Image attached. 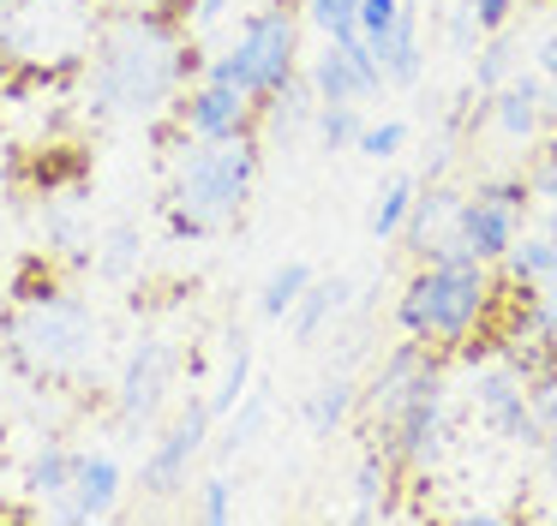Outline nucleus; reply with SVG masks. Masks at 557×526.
Segmentation results:
<instances>
[{"label": "nucleus", "instance_id": "obj_18", "mask_svg": "<svg viewBox=\"0 0 557 526\" xmlns=\"http://www.w3.org/2000/svg\"><path fill=\"white\" fill-rule=\"evenodd\" d=\"M360 413V383L348 377V371H330L324 383H318L312 394H306V406H300V425H306V437H318V442H330L348 418Z\"/></svg>", "mask_w": 557, "mask_h": 526}, {"label": "nucleus", "instance_id": "obj_36", "mask_svg": "<svg viewBox=\"0 0 557 526\" xmlns=\"http://www.w3.org/2000/svg\"><path fill=\"white\" fill-rule=\"evenodd\" d=\"M528 191H533V203H557V132H552V143H545V150L533 155V167H528Z\"/></svg>", "mask_w": 557, "mask_h": 526}, {"label": "nucleus", "instance_id": "obj_12", "mask_svg": "<svg viewBox=\"0 0 557 526\" xmlns=\"http://www.w3.org/2000/svg\"><path fill=\"white\" fill-rule=\"evenodd\" d=\"M121 490H126V466L114 449H78L73 461V485H66V497L49 502L54 521L66 526H90V521H109L114 509H121Z\"/></svg>", "mask_w": 557, "mask_h": 526}, {"label": "nucleus", "instance_id": "obj_4", "mask_svg": "<svg viewBox=\"0 0 557 526\" xmlns=\"http://www.w3.org/2000/svg\"><path fill=\"white\" fill-rule=\"evenodd\" d=\"M264 174V143L228 138V143H186L169 179V227L174 239H210L240 222Z\"/></svg>", "mask_w": 557, "mask_h": 526}, {"label": "nucleus", "instance_id": "obj_38", "mask_svg": "<svg viewBox=\"0 0 557 526\" xmlns=\"http://www.w3.org/2000/svg\"><path fill=\"white\" fill-rule=\"evenodd\" d=\"M516 7H521V0H468V12H473V24H480V36L509 30V24H516Z\"/></svg>", "mask_w": 557, "mask_h": 526}, {"label": "nucleus", "instance_id": "obj_42", "mask_svg": "<svg viewBox=\"0 0 557 526\" xmlns=\"http://www.w3.org/2000/svg\"><path fill=\"white\" fill-rule=\"evenodd\" d=\"M540 120H545V132H557V78H545V96H540Z\"/></svg>", "mask_w": 557, "mask_h": 526}, {"label": "nucleus", "instance_id": "obj_23", "mask_svg": "<svg viewBox=\"0 0 557 526\" xmlns=\"http://www.w3.org/2000/svg\"><path fill=\"white\" fill-rule=\"evenodd\" d=\"M396 473L401 466L389 461L384 442H372V449L360 454V466H354V521H384L389 490H396Z\"/></svg>", "mask_w": 557, "mask_h": 526}, {"label": "nucleus", "instance_id": "obj_10", "mask_svg": "<svg viewBox=\"0 0 557 526\" xmlns=\"http://www.w3.org/2000/svg\"><path fill=\"white\" fill-rule=\"evenodd\" d=\"M174 120H181L186 143H228V138H258V102L234 84L198 78L181 90L174 102Z\"/></svg>", "mask_w": 557, "mask_h": 526}, {"label": "nucleus", "instance_id": "obj_33", "mask_svg": "<svg viewBox=\"0 0 557 526\" xmlns=\"http://www.w3.org/2000/svg\"><path fill=\"white\" fill-rule=\"evenodd\" d=\"M408 138H413L408 120H366V126H360V143H354V150H360L366 162H396V155L408 150Z\"/></svg>", "mask_w": 557, "mask_h": 526}, {"label": "nucleus", "instance_id": "obj_8", "mask_svg": "<svg viewBox=\"0 0 557 526\" xmlns=\"http://www.w3.org/2000/svg\"><path fill=\"white\" fill-rule=\"evenodd\" d=\"M174 377H181V347L169 335H138L121 365V383H114V425H121L126 442H138L162 418Z\"/></svg>", "mask_w": 557, "mask_h": 526}, {"label": "nucleus", "instance_id": "obj_30", "mask_svg": "<svg viewBox=\"0 0 557 526\" xmlns=\"http://www.w3.org/2000/svg\"><path fill=\"white\" fill-rule=\"evenodd\" d=\"M252 365H258V359H252V341L234 329V335H228V359H222V377L210 383V413H216V425L246 401V389H252Z\"/></svg>", "mask_w": 557, "mask_h": 526}, {"label": "nucleus", "instance_id": "obj_6", "mask_svg": "<svg viewBox=\"0 0 557 526\" xmlns=\"http://www.w3.org/2000/svg\"><path fill=\"white\" fill-rule=\"evenodd\" d=\"M300 72V0H264L252 7L240 24H234L228 48L198 66V78H216V84H234L246 90L252 102L276 96L282 84Z\"/></svg>", "mask_w": 557, "mask_h": 526}, {"label": "nucleus", "instance_id": "obj_44", "mask_svg": "<svg viewBox=\"0 0 557 526\" xmlns=\"http://www.w3.org/2000/svg\"><path fill=\"white\" fill-rule=\"evenodd\" d=\"M552 18H557V0H552Z\"/></svg>", "mask_w": 557, "mask_h": 526}, {"label": "nucleus", "instance_id": "obj_41", "mask_svg": "<svg viewBox=\"0 0 557 526\" xmlns=\"http://www.w3.org/2000/svg\"><path fill=\"white\" fill-rule=\"evenodd\" d=\"M228 7H234V0H193V24H198V30H210V24L228 18Z\"/></svg>", "mask_w": 557, "mask_h": 526}, {"label": "nucleus", "instance_id": "obj_19", "mask_svg": "<svg viewBox=\"0 0 557 526\" xmlns=\"http://www.w3.org/2000/svg\"><path fill=\"white\" fill-rule=\"evenodd\" d=\"M377 66H384V84L389 90H420L425 78V36H420V7L408 0L401 24L389 30V42L377 48Z\"/></svg>", "mask_w": 557, "mask_h": 526}, {"label": "nucleus", "instance_id": "obj_27", "mask_svg": "<svg viewBox=\"0 0 557 526\" xmlns=\"http://www.w3.org/2000/svg\"><path fill=\"white\" fill-rule=\"evenodd\" d=\"M456 198H461V191L437 186V179H420V198H413V215H408V227H401V239H408V251H413V258H420V251L432 246L437 234H449V215H456Z\"/></svg>", "mask_w": 557, "mask_h": 526}, {"label": "nucleus", "instance_id": "obj_35", "mask_svg": "<svg viewBox=\"0 0 557 526\" xmlns=\"http://www.w3.org/2000/svg\"><path fill=\"white\" fill-rule=\"evenodd\" d=\"M198 521H210V526L234 521V478L228 473H205V478H198Z\"/></svg>", "mask_w": 557, "mask_h": 526}, {"label": "nucleus", "instance_id": "obj_13", "mask_svg": "<svg viewBox=\"0 0 557 526\" xmlns=\"http://www.w3.org/2000/svg\"><path fill=\"white\" fill-rule=\"evenodd\" d=\"M306 78H312L318 102H372V96H384V66H377V54L354 36V42H330L318 48L312 60H306Z\"/></svg>", "mask_w": 557, "mask_h": 526}, {"label": "nucleus", "instance_id": "obj_5", "mask_svg": "<svg viewBox=\"0 0 557 526\" xmlns=\"http://www.w3.org/2000/svg\"><path fill=\"white\" fill-rule=\"evenodd\" d=\"M102 30L97 0H13L0 18V60L25 78L49 84L90 60V42Z\"/></svg>", "mask_w": 557, "mask_h": 526}, {"label": "nucleus", "instance_id": "obj_2", "mask_svg": "<svg viewBox=\"0 0 557 526\" xmlns=\"http://www.w3.org/2000/svg\"><path fill=\"white\" fill-rule=\"evenodd\" d=\"M492 263L473 258L456 234H437L420 251V270L401 281L396 293V329L408 341H425L437 353H456L492 311Z\"/></svg>", "mask_w": 557, "mask_h": 526}, {"label": "nucleus", "instance_id": "obj_28", "mask_svg": "<svg viewBox=\"0 0 557 526\" xmlns=\"http://www.w3.org/2000/svg\"><path fill=\"white\" fill-rule=\"evenodd\" d=\"M318 281V270L306 258H282L276 270L264 275V287H258V317L264 323H288V311L300 305V293Z\"/></svg>", "mask_w": 557, "mask_h": 526}, {"label": "nucleus", "instance_id": "obj_24", "mask_svg": "<svg viewBox=\"0 0 557 526\" xmlns=\"http://www.w3.org/2000/svg\"><path fill=\"white\" fill-rule=\"evenodd\" d=\"M264 425H270V383H258V377H252V389H246V401L234 406L228 418H222V437L210 442V449H216L222 461H234V454H246L258 437H264Z\"/></svg>", "mask_w": 557, "mask_h": 526}, {"label": "nucleus", "instance_id": "obj_20", "mask_svg": "<svg viewBox=\"0 0 557 526\" xmlns=\"http://www.w3.org/2000/svg\"><path fill=\"white\" fill-rule=\"evenodd\" d=\"M312 114H318V90H312V78H306V72H294L276 96H264V102H258V126L276 132L282 150H288L300 132H312Z\"/></svg>", "mask_w": 557, "mask_h": 526}, {"label": "nucleus", "instance_id": "obj_43", "mask_svg": "<svg viewBox=\"0 0 557 526\" xmlns=\"http://www.w3.org/2000/svg\"><path fill=\"white\" fill-rule=\"evenodd\" d=\"M540 454H545V473H552V485H557V430H545Z\"/></svg>", "mask_w": 557, "mask_h": 526}, {"label": "nucleus", "instance_id": "obj_14", "mask_svg": "<svg viewBox=\"0 0 557 526\" xmlns=\"http://www.w3.org/2000/svg\"><path fill=\"white\" fill-rule=\"evenodd\" d=\"M449 234H456L461 246L473 251V258L504 263V251L516 246V234H521V210H509V203L485 198V191L473 186V191H461V198H456V215H449Z\"/></svg>", "mask_w": 557, "mask_h": 526}, {"label": "nucleus", "instance_id": "obj_32", "mask_svg": "<svg viewBox=\"0 0 557 526\" xmlns=\"http://www.w3.org/2000/svg\"><path fill=\"white\" fill-rule=\"evenodd\" d=\"M300 12L330 36V42H354V36H360V0H300Z\"/></svg>", "mask_w": 557, "mask_h": 526}, {"label": "nucleus", "instance_id": "obj_26", "mask_svg": "<svg viewBox=\"0 0 557 526\" xmlns=\"http://www.w3.org/2000/svg\"><path fill=\"white\" fill-rule=\"evenodd\" d=\"M516 72H521V42L509 30H492V36H480V48H473V60H468V90L492 96L497 84H509Z\"/></svg>", "mask_w": 557, "mask_h": 526}, {"label": "nucleus", "instance_id": "obj_17", "mask_svg": "<svg viewBox=\"0 0 557 526\" xmlns=\"http://www.w3.org/2000/svg\"><path fill=\"white\" fill-rule=\"evenodd\" d=\"M348 311H354V281H348V275H318V281L300 293V305L288 311L294 347H312L318 335H324L330 323H342Z\"/></svg>", "mask_w": 557, "mask_h": 526}, {"label": "nucleus", "instance_id": "obj_9", "mask_svg": "<svg viewBox=\"0 0 557 526\" xmlns=\"http://www.w3.org/2000/svg\"><path fill=\"white\" fill-rule=\"evenodd\" d=\"M216 437V413H210V394H186V406L145 442V461H138V490L145 497H181L186 478H193L198 454Z\"/></svg>", "mask_w": 557, "mask_h": 526}, {"label": "nucleus", "instance_id": "obj_16", "mask_svg": "<svg viewBox=\"0 0 557 526\" xmlns=\"http://www.w3.org/2000/svg\"><path fill=\"white\" fill-rule=\"evenodd\" d=\"M42 239H49V258H66V263L97 258V227H90L78 191H49V203H42Z\"/></svg>", "mask_w": 557, "mask_h": 526}, {"label": "nucleus", "instance_id": "obj_21", "mask_svg": "<svg viewBox=\"0 0 557 526\" xmlns=\"http://www.w3.org/2000/svg\"><path fill=\"white\" fill-rule=\"evenodd\" d=\"M90 263H97V275L114 281V287L133 281V275L145 270V227H138L133 215H114V222L97 234V258Z\"/></svg>", "mask_w": 557, "mask_h": 526}, {"label": "nucleus", "instance_id": "obj_1", "mask_svg": "<svg viewBox=\"0 0 557 526\" xmlns=\"http://www.w3.org/2000/svg\"><path fill=\"white\" fill-rule=\"evenodd\" d=\"M193 24L174 18V0H133L102 12V30L85 60V102L97 120H157L193 84L198 54L186 42Z\"/></svg>", "mask_w": 557, "mask_h": 526}, {"label": "nucleus", "instance_id": "obj_34", "mask_svg": "<svg viewBox=\"0 0 557 526\" xmlns=\"http://www.w3.org/2000/svg\"><path fill=\"white\" fill-rule=\"evenodd\" d=\"M401 12H408V0H360V42L372 48V54L389 42V30L401 24Z\"/></svg>", "mask_w": 557, "mask_h": 526}, {"label": "nucleus", "instance_id": "obj_40", "mask_svg": "<svg viewBox=\"0 0 557 526\" xmlns=\"http://www.w3.org/2000/svg\"><path fill=\"white\" fill-rule=\"evenodd\" d=\"M533 66H540L545 78H557V24L540 36V42H533Z\"/></svg>", "mask_w": 557, "mask_h": 526}, {"label": "nucleus", "instance_id": "obj_39", "mask_svg": "<svg viewBox=\"0 0 557 526\" xmlns=\"http://www.w3.org/2000/svg\"><path fill=\"white\" fill-rule=\"evenodd\" d=\"M528 401H533V413H540V425L557 430V365L545 371V377L528 383Z\"/></svg>", "mask_w": 557, "mask_h": 526}, {"label": "nucleus", "instance_id": "obj_11", "mask_svg": "<svg viewBox=\"0 0 557 526\" xmlns=\"http://www.w3.org/2000/svg\"><path fill=\"white\" fill-rule=\"evenodd\" d=\"M473 413L492 425V437L504 442H521V449H540L545 442V425L528 401V383H521L516 365H485L473 371Z\"/></svg>", "mask_w": 557, "mask_h": 526}, {"label": "nucleus", "instance_id": "obj_7", "mask_svg": "<svg viewBox=\"0 0 557 526\" xmlns=\"http://www.w3.org/2000/svg\"><path fill=\"white\" fill-rule=\"evenodd\" d=\"M377 442L389 449V461H396L401 473H432V466L444 461V449H449V383H444V365H432L420 383H413V394L396 406V418L377 430Z\"/></svg>", "mask_w": 557, "mask_h": 526}, {"label": "nucleus", "instance_id": "obj_15", "mask_svg": "<svg viewBox=\"0 0 557 526\" xmlns=\"http://www.w3.org/2000/svg\"><path fill=\"white\" fill-rule=\"evenodd\" d=\"M540 96H545V72L533 66V72H516L509 84H497L492 96H480V114H473V126H497V138H509V143H533L545 132V120H540Z\"/></svg>", "mask_w": 557, "mask_h": 526}, {"label": "nucleus", "instance_id": "obj_29", "mask_svg": "<svg viewBox=\"0 0 557 526\" xmlns=\"http://www.w3.org/2000/svg\"><path fill=\"white\" fill-rule=\"evenodd\" d=\"M413 198H420V179H413V174H396V179H389V186L372 198V210H366V234H372L377 246L401 239V227H408V215H413Z\"/></svg>", "mask_w": 557, "mask_h": 526}, {"label": "nucleus", "instance_id": "obj_3", "mask_svg": "<svg viewBox=\"0 0 557 526\" xmlns=\"http://www.w3.org/2000/svg\"><path fill=\"white\" fill-rule=\"evenodd\" d=\"M102 347V323L90 311L85 293H37V299H13L7 323H0V353L18 377L30 383H73L97 365Z\"/></svg>", "mask_w": 557, "mask_h": 526}, {"label": "nucleus", "instance_id": "obj_22", "mask_svg": "<svg viewBox=\"0 0 557 526\" xmlns=\"http://www.w3.org/2000/svg\"><path fill=\"white\" fill-rule=\"evenodd\" d=\"M504 275L509 287H521V293H540V287H557V239L545 234H516V246L504 251Z\"/></svg>", "mask_w": 557, "mask_h": 526}, {"label": "nucleus", "instance_id": "obj_37", "mask_svg": "<svg viewBox=\"0 0 557 526\" xmlns=\"http://www.w3.org/2000/svg\"><path fill=\"white\" fill-rule=\"evenodd\" d=\"M473 48H480V24H473L468 0H456V7H449V54L473 60Z\"/></svg>", "mask_w": 557, "mask_h": 526}, {"label": "nucleus", "instance_id": "obj_25", "mask_svg": "<svg viewBox=\"0 0 557 526\" xmlns=\"http://www.w3.org/2000/svg\"><path fill=\"white\" fill-rule=\"evenodd\" d=\"M73 461H78V449H73V442L42 437L37 449H30V461H25V490H30L37 502L66 497V485H73Z\"/></svg>", "mask_w": 557, "mask_h": 526}, {"label": "nucleus", "instance_id": "obj_31", "mask_svg": "<svg viewBox=\"0 0 557 526\" xmlns=\"http://www.w3.org/2000/svg\"><path fill=\"white\" fill-rule=\"evenodd\" d=\"M360 126H366L360 102H318V114H312V138L324 155L354 150V143H360Z\"/></svg>", "mask_w": 557, "mask_h": 526}]
</instances>
